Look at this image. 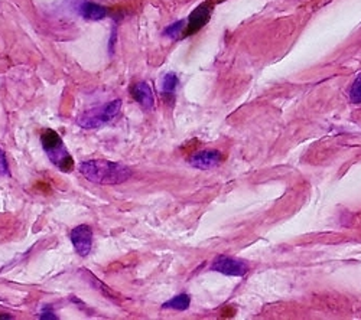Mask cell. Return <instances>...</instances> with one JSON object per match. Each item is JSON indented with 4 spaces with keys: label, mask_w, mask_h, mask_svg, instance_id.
<instances>
[{
    "label": "cell",
    "mask_w": 361,
    "mask_h": 320,
    "mask_svg": "<svg viewBox=\"0 0 361 320\" xmlns=\"http://www.w3.org/2000/svg\"><path fill=\"white\" fill-rule=\"evenodd\" d=\"M80 173L97 185H119L132 178L127 166L110 160H87L80 165Z\"/></svg>",
    "instance_id": "1"
},
{
    "label": "cell",
    "mask_w": 361,
    "mask_h": 320,
    "mask_svg": "<svg viewBox=\"0 0 361 320\" xmlns=\"http://www.w3.org/2000/svg\"><path fill=\"white\" fill-rule=\"evenodd\" d=\"M41 141H42V148H44L48 159L51 160V162L58 169H61L62 172L73 170L74 159L70 154L68 149L65 148L61 136L57 132H54L51 129L44 130V133L41 136Z\"/></svg>",
    "instance_id": "2"
},
{
    "label": "cell",
    "mask_w": 361,
    "mask_h": 320,
    "mask_svg": "<svg viewBox=\"0 0 361 320\" xmlns=\"http://www.w3.org/2000/svg\"><path fill=\"white\" fill-rule=\"evenodd\" d=\"M122 110V101L120 100H113L102 107H97L89 111H84L83 114H80L77 119V124L83 129L87 130H95L100 127L109 124L116 119Z\"/></svg>",
    "instance_id": "3"
},
{
    "label": "cell",
    "mask_w": 361,
    "mask_h": 320,
    "mask_svg": "<svg viewBox=\"0 0 361 320\" xmlns=\"http://www.w3.org/2000/svg\"><path fill=\"white\" fill-rule=\"evenodd\" d=\"M211 270L217 271L224 276L232 277H243L248 274L249 264L241 259L228 257V255H219L211 264Z\"/></svg>",
    "instance_id": "4"
},
{
    "label": "cell",
    "mask_w": 361,
    "mask_h": 320,
    "mask_svg": "<svg viewBox=\"0 0 361 320\" xmlns=\"http://www.w3.org/2000/svg\"><path fill=\"white\" fill-rule=\"evenodd\" d=\"M212 9H214V0H205L203 5L196 8L187 19V28L184 30V37H192L196 32L201 30L208 21L211 19Z\"/></svg>",
    "instance_id": "5"
},
{
    "label": "cell",
    "mask_w": 361,
    "mask_h": 320,
    "mask_svg": "<svg viewBox=\"0 0 361 320\" xmlns=\"http://www.w3.org/2000/svg\"><path fill=\"white\" fill-rule=\"evenodd\" d=\"M70 238L75 251L81 255V257H86V255L90 254L93 247V230L89 226L75 227L71 231Z\"/></svg>",
    "instance_id": "6"
},
{
    "label": "cell",
    "mask_w": 361,
    "mask_h": 320,
    "mask_svg": "<svg viewBox=\"0 0 361 320\" xmlns=\"http://www.w3.org/2000/svg\"><path fill=\"white\" fill-rule=\"evenodd\" d=\"M224 160V156L219 150H203L195 153L189 157V165L195 169L201 170H210L217 168Z\"/></svg>",
    "instance_id": "7"
},
{
    "label": "cell",
    "mask_w": 361,
    "mask_h": 320,
    "mask_svg": "<svg viewBox=\"0 0 361 320\" xmlns=\"http://www.w3.org/2000/svg\"><path fill=\"white\" fill-rule=\"evenodd\" d=\"M130 92H132V97L142 108H145V110L154 108L155 97H154V92H152V88L149 87V84L145 81H139L132 87Z\"/></svg>",
    "instance_id": "8"
},
{
    "label": "cell",
    "mask_w": 361,
    "mask_h": 320,
    "mask_svg": "<svg viewBox=\"0 0 361 320\" xmlns=\"http://www.w3.org/2000/svg\"><path fill=\"white\" fill-rule=\"evenodd\" d=\"M80 14L89 21H102L109 14L107 8L94 3V2H83L80 5Z\"/></svg>",
    "instance_id": "9"
},
{
    "label": "cell",
    "mask_w": 361,
    "mask_h": 320,
    "mask_svg": "<svg viewBox=\"0 0 361 320\" xmlns=\"http://www.w3.org/2000/svg\"><path fill=\"white\" fill-rule=\"evenodd\" d=\"M191 305V297L185 293L178 294L176 297L168 300L167 303H163L162 309H171V310H176V312H185Z\"/></svg>",
    "instance_id": "10"
},
{
    "label": "cell",
    "mask_w": 361,
    "mask_h": 320,
    "mask_svg": "<svg viewBox=\"0 0 361 320\" xmlns=\"http://www.w3.org/2000/svg\"><path fill=\"white\" fill-rule=\"evenodd\" d=\"M178 83H179V79L175 72H168L165 77H163V81H162L163 97H165V95H172Z\"/></svg>",
    "instance_id": "11"
},
{
    "label": "cell",
    "mask_w": 361,
    "mask_h": 320,
    "mask_svg": "<svg viewBox=\"0 0 361 320\" xmlns=\"http://www.w3.org/2000/svg\"><path fill=\"white\" fill-rule=\"evenodd\" d=\"M187 19H180L172 25H169L165 30H163V35L171 38V39H176L178 37H180L184 34V30L187 28Z\"/></svg>",
    "instance_id": "12"
},
{
    "label": "cell",
    "mask_w": 361,
    "mask_h": 320,
    "mask_svg": "<svg viewBox=\"0 0 361 320\" xmlns=\"http://www.w3.org/2000/svg\"><path fill=\"white\" fill-rule=\"evenodd\" d=\"M350 100L354 104L361 103V74L355 78V81L353 83V86L350 88Z\"/></svg>",
    "instance_id": "13"
},
{
    "label": "cell",
    "mask_w": 361,
    "mask_h": 320,
    "mask_svg": "<svg viewBox=\"0 0 361 320\" xmlns=\"http://www.w3.org/2000/svg\"><path fill=\"white\" fill-rule=\"evenodd\" d=\"M9 173L8 169V162H6V156L3 153V150L0 149V176H5Z\"/></svg>",
    "instance_id": "14"
},
{
    "label": "cell",
    "mask_w": 361,
    "mask_h": 320,
    "mask_svg": "<svg viewBox=\"0 0 361 320\" xmlns=\"http://www.w3.org/2000/svg\"><path fill=\"white\" fill-rule=\"evenodd\" d=\"M39 317H41L42 320H46V319H53V320H57V319H58V317H57V314H54V310H53V308H49V306H44V309H42V312H41Z\"/></svg>",
    "instance_id": "15"
},
{
    "label": "cell",
    "mask_w": 361,
    "mask_h": 320,
    "mask_svg": "<svg viewBox=\"0 0 361 320\" xmlns=\"http://www.w3.org/2000/svg\"><path fill=\"white\" fill-rule=\"evenodd\" d=\"M0 319H12V316H9V314H0Z\"/></svg>",
    "instance_id": "16"
},
{
    "label": "cell",
    "mask_w": 361,
    "mask_h": 320,
    "mask_svg": "<svg viewBox=\"0 0 361 320\" xmlns=\"http://www.w3.org/2000/svg\"><path fill=\"white\" fill-rule=\"evenodd\" d=\"M217 2H224V0H217Z\"/></svg>",
    "instance_id": "17"
}]
</instances>
